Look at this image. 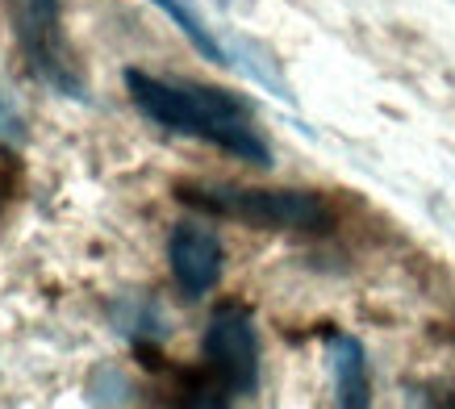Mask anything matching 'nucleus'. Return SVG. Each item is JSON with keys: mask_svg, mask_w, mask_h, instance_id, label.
Here are the masks:
<instances>
[{"mask_svg": "<svg viewBox=\"0 0 455 409\" xmlns=\"http://www.w3.org/2000/svg\"><path fill=\"white\" fill-rule=\"evenodd\" d=\"M125 92L134 100V109L147 122L164 125L167 134L201 138V142L226 150L235 159L272 167V147L255 130L247 100H238L235 92L193 80H159V76H147L139 68L125 71Z\"/></svg>", "mask_w": 455, "mask_h": 409, "instance_id": "1", "label": "nucleus"}, {"mask_svg": "<svg viewBox=\"0 0 455 409\" xmlns=\"http://www.w3.org/2000/svg\"><path fill=\"white\" fill-rule=\"evenodd\" d=\"M176 201L209 218H230L255 230H305L326 234L334 209L309 188H243V184H176Z\"/></svg>", "mask_w": 455, "mask_h": 409, "instance_id": "2", "label": "nucleus"}, {"mask_svg": "<svg viewBox=\"0 0 455 409\" xmlns=\"http://www.w3.org/2000/svg\"><path fill=\"white\" fill-rule=\"evenodd\" d=\"M201 359H205V384L196 389L201 393L196 401L226 405L259 389V334L243 305H218L209 314Z\"/></svg>", "mask_w": 455, "mask_h": 409, "instance_id": "3", "label": "nucleus"}, {"mask_svg": "<svg viewBox=\"0 0 455 409\" xmlns=\"http://www.w3.org/2000/svg\"><path fill=\"white\" fill-rule=\"evenodd\" d=\"M9 17H13L17 46H21L34 80L46 84L59 96L84 100L88 92H84L80 68H76V59L68 51V38H63L59 0H9Z\"/></svg>", "mask_w": 455, "mask_h": 409, "instance_id": "4", "label": "nucleus"}, {"mask_svg": "<svg viewBox=\"0 0 455 409\" xmlns=\"http://www.w3.org/2000/svg\"><path fill=\"white\" fill-rule=\"evenodd\" d=\"M167 268L176 276L184 297H205L209 288L221 280V243L218 234L201 221H184L167 238Z\"/></svg>", "mask_w": 455, "mask_h": 409, "instance_id": "5", "label": "nucleus"}, {"mask_svg": "<svg viewBox=\"0 0 455 409\" xmlns=\"http://www.w3.org/2000/svg\"><path fill=\"white\" fill-rule=\"evenodd\" d=\"M331 372H334V401L343 409H363L372 401V372L368 351L355 334H331Z\"/></svg>", "mask_w": 455, "mask_h": 409, "instance_id": "6", "label": "nucleus"}, {"mask_svg": "<svg viewBox=\"0 0 455 409\" xmlns=\"http://www.w3.org/2000/svg\"><path fill=\"white\" fill-rule=\"evenodd\" d=\"M109 317H113V330L125 334V339H134L139 347L167 334V322H164V314H159V305H155L151 297H142V293H125V297H117L109 305Z\"/></svg>", "mask_w": 455, "mask_h": 409, "instance_id": "7", "label": "nucleus"}, {"mask_svg": "<svg viewBox=\"0 0 455 409\" xmlns=\"http://www.w3.org/2000/svg\"><path fill=\"white\" fill-rule=\"evenodd\" d=\"M151 4H155V9H159L164 17H172V26H176L184 38L193 42V46L209 59V63H230V59H226V51H221V42L213 38L205 26H201V17H196L193 9L184 4V0H151Z\"/></svg>", "mask_w": 455, "mask_h": 409, "instance_id": "8", "label": "nucleus"}, {"mask_svg": "<svg viewBox=\"0 0 455 409\" xmlns=\"http://www.w3.org/2000/svg\"><path fill=\"white\" fill-rule=\"evenodd\" d=\"M125 393H130V381H125L113 364L92 368V376H88V401H92V405H125V401H130Z\"/></svg>", "mask_w": 455, "mask_h": 409, "instance_id": "9", "label": "nucleus"}, {"mask_svg": "<svg viewBox=\"0 0 455 409\" xmlns=\"http://www.w3.org/2000/svg\"><path fill=\"white\" fill-rule=\"evenodd\" d=\"M0 138L4 142H26V130H21V117L13 109V96L0 92Z\"/></svg>", "mask_w": 455, "mask_h": 409, "instance_id": "10", "label": "nucleus"}]
</instances>
